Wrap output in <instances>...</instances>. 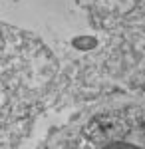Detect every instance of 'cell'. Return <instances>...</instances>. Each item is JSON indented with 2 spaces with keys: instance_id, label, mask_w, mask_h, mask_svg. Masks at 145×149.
Instances as JSON below:
<instances>
[{
  "instance_id": "7a4b0ae2",
  "label": "cell",
  "mask_w": 145,
  "mask_h": 149,
  "mask_svg": "<svg viewBox=\"0 0 145 149\" xmlns=\"http://www.w3.org/2000/svg\"><path fill=\"white\" fill-rule=\"evenodd\" d=\"M74 46H78L79 50H88L89 46H96V40L93 38H88V36L86 38H76L74 40Z\"/></svg>"
},
{
  "instance_id": "6da1fadb",
  "label": "cell",
  "mask_w": 145,
  "mask_h": 149,
  "mask_svg": "<svg viewBox=\"0 0 145 149\" xmlns=\"http://www.w3.org/2000/svg\"><path fill=\"white\" fill-rule=\"evenodd\" d=\"M125 131V125H123L121 119L113 117V115H107V117H100L96 119L93 123H89L86 133L93 141H103V139H112L115 135H119Z\"/></svg>"
}]
</instances>
